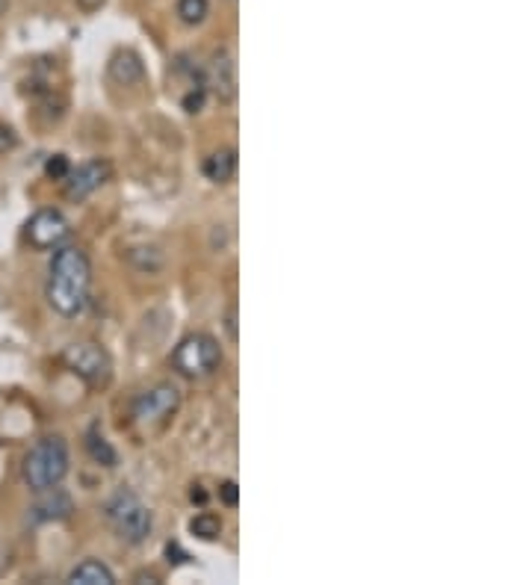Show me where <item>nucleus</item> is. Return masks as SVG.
Wrapping results in <instances>:
<instances>
[{
    "mask_svg": "<svg viewBox=\"0 0 532 585\" xmlns=\"http://www.w3.org/2000/svg\"><path fill=\"white\" fill-rule=\"evenodd\" d=\"M89 287H92V263L86 258V252L77 246H57L45 281L48 305L60 317H77L89 302Z\"/></svg>",
    "mask_w": 532,
    "mask_h": 585,
    "instance_id": "1",
    "label": "nucleus"
},
{
    "mask_svg": "<svg viewBox=\"0 0 532 585\" xmlns=\"http://www.w3.org/2000/svg\"><path fill=\"white\" fill-rule=\"evenodd\" d=\"M68 464H71V455H68L66 438L45 435L24 455L21 479L30 491H45V488H54L66 479Z\"/></svg>",
    "mask_w": 532,
    "mask_h": 585,
    "instance_id": "2",
    "label": "nucleus"
},
{
    "mask_svg": "<svg viewBox=\"0 0 532 585\" xmlns=\"http://www.w3.org/2000/svg\"><path fill=\"white\" fill-rule=\"evenodd\" d=\"M104 518L113 526V532H116L122 541H128V544H142V541L151 535V526H154L148 506H145L133 491H128V488L116 491V494L107 500Z\"/></svg>",
    "mask_w": 532,
    "mask_h": 585,
    "instance_id": "3",
    "label": "nucleus"
},
{
    "mask_svg": "<svg viewBox=\"0 0 532 585\" xmlns=\"http://www.w3.org/2000/svg\"><path fill=\"white\" fill-rule=\"evenodd\" d=\"M172 367L187 379H207L222 367V346L213 334H187L172 352Z\"/></svg>",
    "mask_w": 532,
    "mask_h": 585,
    "instance_id": "4",
    "label": "nucleus"
},
{
    "mask_svg": "<svg viewBox=\"0 0 532 585\" xmlns=\"http://www.w3.org/2000/svg\"><path fill=\"white\" fill-rule=\"evenodd\" d=\"M63 364L68 370L83 379L89 388H107L113 376V361L104 346L98 343H71L63 352Z\"/></svg>",
    "mask_w": 532,
    "mask_h": 585,
    "instance_id": "5",
    "label": "nucleus"
},
{
    "mask_svg": "<svg viewBox=\"0 0 532 585\" xmlns=\"http://www.w3.org/2000/svg\"><path fill=\"white\" fill-rule=\"evenodd\" d=\"M181 408V390L172 382H157L133 399V420L142 426H160Z\"/></svg>",
    "mask_w": 532,
    "mask_h": 585,
    "instance_id": "6",
    "label": "nucleus"
},
{
    "mask_svg": "<svg viewBox=\"0 0 532 585\" xmlns=\"http://www.w3.org/2000/svg\"><path fill=\"white\" fill-rule=\"evenodd\" d=\"M68 231H71V228H68V219L57 210V207H42V210H36V213L27 219V225H24L27 243H30L33 249H39V252H48V249L63 246Z\"/></svg>",
    "mask_w": 532,
    "mask_h": 585,
    "instance_id": "7",
    "label": "nucleus"
},
{
    "mask_svg": "<svg viewBox=\"0 0 532 585\" xmlns=\"http://www.w3.org/2000/svg\"><path fill=\"white\" fill-rule=\"evenodd\" d=\"M204 86L222 104H231L237 98V63H234V54L228 48L213 51L210 63L204 68Z\"/></svg>",
    "mask_w": 532,
    "mask_h": 585,
    "instance_id": "8",
    "label": "nucleus"
},
{
    "mask_svg": "<svg viewBox=\"0 0 532 585\" xmlns=\"http://www.w3.org/2000/svg\"><path fill=\"white\" fill-rule=\"evenodd\" d=\"M110 178H113V166L107 160H101V157L86 160L83 166L71 169L66 175V198L83 201V198H89L95 190H101Z\"/></svg>",
    "mask_w": 532,
    "mask_h": 585,
    "instance_id": "9",
    "label": "nucleus"
},
{
    "mask_svg": "<svg viewBox=\"0 0 532 585\" xmlns=\"http://www.w3.org/2000/svg\"><path fill=\"white\" fill-rule=\"evenodd\" d=\"M36 503L30 506V523H51V520H66L74 512V503L60 485L36 491Z\"/></svg>",
    "mask_w": 532,
    "mask_h": 585,
    "instance_id": "10",
    "label": "nucleus"
},
{
    "mask_svg": "<svg viewBox=\"0 0 532 585\" xmlns=\"http://www.w3.org/2000/svg\"><path fill=\"white\" fill-rule=\"evenodd\" d=\"M107 74H110V80L113 83H119V86H133V83H142V77H145V65L139 60V54H133L128 48H122V51H116L113 57H110V63H107Z\"/></svg>",
    "mask_w": 532,
    "mask_h": 585,
    "instance_id": "11",
    "label": "nucleus"
},
{
    "mask_svg": "<svg viewBox=\"0 0 532 585\" xmlns=\"http://www.w3.org/2000/svg\"><path fill=\"white\" fill-rule=\"evenodd\" d=\"M204 178L213 181V184H228L234 175H237V148H216L204 166H201Z\"/></svg>",
    "mask_w": 532,
    "mask_h": 585,
    "instance_id": "12",
    "label": "nucleus"
},
{
    "mask_svg": "<svg viewBox=\"0 0 532 585\" xmlns=\"http://www.w3.org/2000/svg\"><path fill=\"white\" fill-rule=\"evenodd\" d=\"M68 583L71 585H113L116 583V577H113V571H110L104 562H98V559H86V562H80V565L68 574Z\"/></svg>",
    "mask_w": 532,
    "mask_h": 585,
    "instance_id": "13",
    "label": "nucleus"
},
{
    "mask_svg": "<svg viewBox=\"0 0 532 585\" xmlns=\"http://www.w3.org/2000/svg\"><path fill=\"white\" fill-rule=\"evenodd\" d=\"M86 453H89V458L95 464H101V467H116L119 464V455H116V450L110 447V441L98 429L86 432Z\"/></svg>",
    "mask_w": 532,
    "mask_h": 585,
    "instance_id": "14",
    "label": "nucleus"
},
{
    "mask_svg": "<svg viewBox=\"0 0 532 585\" xmlns=\"http://www.w3.org/2000/svg\"><path fill=\"white\" fill-rule=\"evenodd\" d=\"M190 532L201 538V541H216L222 535V518L213 515V512H201L190 520Z\"/></svg>",
    "mask_w": 532,
    "mask_h": 585,
    "instance_id": "15",
    "label": "nucleus"
},
{
    "mask_svg": "<svg viewBox=\"0 0 532 585\" xmlns=\"http://www.w3.org/2000/svg\"><path fill=\"white\" fill-rule=\"evenodd\" d=\"M210 15V3L207 0H178V18L190 27L204 24V18Z\"/></svg>",
    "mask_w": 532,
    "mask_h": 585,
    "instance_id": "16",
    "label": "nucleus"
},
{
    "mask_svg": "<svg viewBox=\"0 0 532 585\" xmlns=\"http://www.w3.org/2000/svg\"><path fill=\"white\" fill-rule=\"evenodd\" d=\"M68 172H71V163H68L66 154H51V157L45 160V175H48L51 181H66Z\"/></svg>",
    "mask_w": 532,
    "mask_h": 585,
    "instance_id": "17",
    "label": "nucleus"
},
{
    "mask_svg": "<svg viewBox=\"0 0 532 585\" xmlns=\"http://www.w3.org/2000/svg\"><path fill=\"white\" fill-rule=\"evenodd\" d=\"M204 98H207V89H204V86H193V89L181 98V104H184V110H187V113H201Z\"/></svg>",
    "mask_w": 532,
    "mask_h": 585,
    "instance_id": "18",
    "label": "nucleus"
},
{
    "mask_svg": "<svg viewBox=\"0 0 532 585\" xmlns=\"http://www.w3.org/2000/svg\"><path fill=\"white\" fill-rule=\"evenodd\" d=\"M219 500H222L228 509H234V506L240 503V488H237V482H231V479L222 482V485H219Z\"/></svg>",
    "mask_w": 532,
    "mask_h": 585,
    "instance_id": "19",
    "label": "nucleus"
},
{
    "mask_svg": "<svg viewBox=\"0 0 532 585\" xmlns=\"http://www.w3.org/2000/svg\"><path fill=\"white\" fill-rule=\"evenodd\" d=\"M15 145H18V136H15V130L6 128V125H0V154L12 151Z\"/></svg>",
    "mask_w": 532,
    "mask_h": 585,
    "instance_id": "20",
    "label": "nucleus"
},
{
    "mask_svg": "<svg viewBox=\"0 0 532 585\" xmlns=\"http://www.w3.org/2000/svg\"><path fill=\"white\" fill-rule=\"evenodd\" d=\"M166 556H169V562H187V559H190V556L181 550V544H175V541L166 544Z\"/></svg>",
    "mask_w": 532,
    "mask_h": 585,
    "instance_id": "21",
    "label": "nucleus"
},
{
    "mask_svg": "<svg viewBox=\"0 0 532 585\" xmlns=\"http://www.w3.org/2000/svg\"><path fill=\"white\" fill-rule=\"evenodd\" d=\"M225 331H228L231 340H237V308H234V305H231L228 314H225Z\"/></svg>",
    "mask_w": 532,
    "mask_h": 585,
    "instance_id": "22",
    "label": "nucleus"
},
{
    "mask_svg": "<svg viewBox=\"0 0 532 585\" xmlns=\"http://www.w3.org/2000/svg\"><path fill=\"white\" fill-rule=\"evenodd\" d=\"M74 3H77V6H80L83 12H98V9H101V6H104L107 0H74Z\"/></svg>",
    "mask_w": 532,
    "mask_h": 585,
    "instance_id": "23",
    "label": "nucleus"
},
{
    "mask_svg": "<svg viewBox=\"0 0 532 585\" xmlns=\"http://www.w3.org/2000/svg\"><path fill=\"white\" fill-rule=\"evenodd\" d=\"M190 497H193V503H204V500H207V494H204V488H201V485H193Z\"/></svg>",
    "mask_w": 532,
    "mask_h": 585,
    "instance_id": "24",
    "label": "nucleus"
},
{
    "mask_svg": "<svg viewBox=\"0 0 532 585\" xmlns=\"http://www.w3.org/2000/svg\"><path fill=\"white\" fill-rule=\"evenodd\" d=\"M9 6V0H0V15H3V9Z\"/></svg>",
    "mask_w": 532,
    "mask_h": 585,
    "instance_id": "25",
    "label": "nucleus"
}]
</instances>
